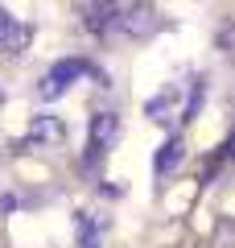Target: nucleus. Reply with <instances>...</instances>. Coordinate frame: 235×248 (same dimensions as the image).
<instances>
[{
  "label": "nucleus",
  "mask_w": 235,
  "mask_h": 248,
  "mask_svg": "<svg viewBox=\"0 0 235 248\" xmlns=\"http://www.w3.org/2000/svg\"><path fill=\"white\" fill-rule=\"evenodd\" d=\"M116 137H120V116H116V112H99L95 120H91V141H87L91 161L107 157V149L116 145Z\"/></svg>",
  "instance_id": "7ed1b4c3"
},
{
  "label": "nucleus",
  "mask_w": 235,
  "mask_h": 248,
  "mask_svg": "<svg viewBox=\"0 0 235 248\" xmlns=\"http://www.w3.org/2000/svg\"><path fill=\"white\" fill-rule=\"evenodd\" d=\"M182 157H186V137H182V133H169L165 145H161V149H157V157H153V174H169Z\"/></svg>",
  "instance_id": "20e7f679"
},
{
  "label": "nucleus",
  "mask_w": 235,
  "mask_h": 248,
  "mask_svg": "<svg viewBox=\"0 0 235 248\" xmlns=\"http://www.w3.org/2000/svg\"><path fill=\"white\" fill-rule=\"evenodd\" d=\"M227 157L235 161V133H231V141H227Z\"/></svg>",
  "instance_id": "6e6552de"
},
{
  "label": "nucleus",
  "mask_w": 235,
  "mask_h": 248,
  "mask_svg": "<svg viewBox=\"0 0 235 248\" xmlns=\"http://www.w3.org/2000/svg\"><path fill=\"white\" fill-rule=\"evenodd\" d=\"M87 71H91V66H87L83 58H62L58 66H50V71L42 75V87H37V95H42V99H58L62 91H66L70 83L78 79V75H87Z\"/></svg>",
  "instance_id": "f03ea898"
},
{
  "label": "nucleus",
  "mask_w": 235,
  "mask_h": 248,
  "mask_svg": "<svg viewBox=\"0 0 235 248\" xmlns=\"http://www.w3.org/2000/svg\"><path fill=\"white\" fill-rule=\"evenodd\" d=\"M83 21L107 37H148L161 25L157 9H148V4H91V9H83Z\"/></svg>",
  "instance_id": "f257e3e1"
},
{
  "label": "nucleus",
  "mask_w": 235,
  "mask_h": 248,
  "mask_svg": "<svg viewBox=\"0 0 235 248\" xmlns=\"http://www.w3.org/2000/svg\"><path fill=\"white\" fill-rule=\"evenodd\" d=\"M29 141H45V145H62L66 141V124L58 116H37L33 128H29Z\"/></svg>",
  "instance_id": "39448f33"
},
{
  "label": "nucleus",
  "mask_w": 235,
  "mask_h": 248,
  "mask_svg": "<svg viewBox=\"0 0 235 248\" xmlns=\"http://www.w3.org/2000/svg\"><path fill=\"white\" fill-rule=\"evenodd\" d=\"M25 25H17V21L9 17V13H0V50H21L25 46Z\"/></svg>",
  "instance_id": "423d86ee"
},
{
  "label": "nucleus",
  "mask_w": 235,
  "mask_h": 248,
  "mask_svg": "<svg viewBox=\"0 0 235 248\" xmlns=\"http://www.w3.org/2000/svg\"><path fill=\"white\" fill-rule=\"evenodd\" d=\"M99 232H103V223L95 219V215H78V248H99Z\"/></svg>",
  "instance_id": "0eeeda50"
}]
</instances>
